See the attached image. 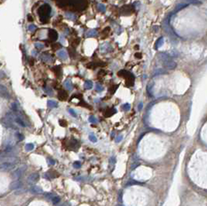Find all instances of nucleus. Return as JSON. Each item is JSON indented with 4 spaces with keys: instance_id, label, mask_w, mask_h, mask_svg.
<instances>
[{
    "instance_id": "38",
    "label": "nucleus",
    "mask_w": 207,
    "mask_h": 206,
    "mask_svg": "<svg viewBox=\"0 0 207 206\" xmlns=\"http://www.w3.org/2000/svg\"><path fill=\"white\" fill-rule=\"evenodd\" d=\"M135 57H136L137 58H141V54H140V53L135 54Z\"/></svg>"
},
{
    "instance_id": "7",
    "label": "nucleus",
    "mask_w": 207,
    "mask_h": 206,
    "mask_svg": "<svg viewBox=\"0 0 207 206\" xmlns=\"http://www.w3.org/2000/svg\"><path fill=\"white\" fill-rule=\"evenodd\" d=\"M24 170H26V166H23V167L18 168L17 170L13 172V174H12V178H16V179L19 178L21 177V175H22L23 173L24 172Z\"/></svg>"
},
{
    "instance_id": "29",
    "label": "nucleus",
    "mask_w": 207,
    "mask_h": 206,
    "mask_svg": "<svg viewBox=\"0 0 207 206\" xmlns=\"http://www.w3.org/2000/svg\"><path fill=\"white\" fill-rule=\"evenodd\" d=\"M88 138H89V140L92 143H96L97 142V139H96L95 136H94L93 134H90Z\"/></svg>"
},
{
    "instance_id": "9",
    "label": "nucleus",
    "mask_w": 207,
    "mask_h": 206,
    "mask_svg": "<svg viewBox=\"0 0 207 206\" xmlns=\"http://www.w3.org/2000/svg\"><path fill=\"white\" fill-rule=\"evenodd\" d=\"M21 187H22V182L19 180H14V181H12L9 185V188H10V189H12V190L20 188Z\"/></svg>"
},
{
    "instance_id": "28",
    "label": "nucleus",
    "mask_w": 207,
    "mask_h": 206,
    "mask_svg": "<svg viewBox=\"0 0 207 206\" xmlns=\"http://www.w3.org/2000/svg\"><path fill=\"white\" fill-rule=\"evenodd\" d=\"M11 108H12V111H14V112H17V111L19 110L18 105L16 104V103H12V104L11 105Z\"/></svg>"
},
{
    "instance_id": "19",
    "label": "nucleus",
    "mask_w": 207,
    "mask_h": 206,
    "mask_svg": "<svg viewBox=\"0 0 207 206\" xmlns=\"http://www.w3.org/2000/svg\"><path fill=\"white\" fill-rule=\"evenodd\" d=\"M65 16L67 19H71V20H75L76 19V16L72 13V12H65Z\"/></svg>"
},
{
    "instance_id": "2",
    "label": "nucleus",
    "mask_w": 207,
    "mask_h": 206,
    "mask_svg": "<svg viewBox=\"0 0 207 206\" xmlns=\"http://www.w3.org/2000/svg\"><path fill=\"white\" fill-rule=\"evenodd\" d=\"M51 13V7L48 4H44L38 9V15L41 20L45 21L48 19Z\"/></svg>"
},
{
    "instance_id": "44",
    "label": "nucleus",
    "mask_w": 207,
    "mask_h": 206,
    "mask_svg": "<svg viewBox=\"0 0 207 206\" xmlns=\"http://www.w3.org/2000/svg\"><path fill=\"white\" fill-rule=\"evenodd\" d=\"M206 191V192H207V191Z\"/></svg>"
},
{
    "instance_id": "13",
    "label": "nucleus",
    "mask_w": 207,
    "mask_h": 206,
    "mask_svg": "<svg viewBox=\"0 0 207 206\" xmlns=\"http://www.w3.org/2000/svg\"><path fill=\"white\" fill-rule=\"evenodd\" d=\"M100 50L102 52H108L111 49H112V47L110 46V44H109V43H105L103 44H102L100 46Z\"/></svg>"
},
{
    "instance_id": "18",
    "label": "nucleus",
    "mask_w": 207,
    "mask_h": 206,
    "mask_svg": "<svg viewBox=\"0 0 207 206\" xmlns=\"http://www.w3.org/2000/svg\"><path fill=\"white\" fill-rule=\"evenodd\" d=\"M97 34H98V33H97L96 29H90V30H88L86 33L85 35H86L87 37H92V36H97Z\"/></svg>"
},
{
    "instance_id": "23",
    "label": "nucleus",
    "mask_w": 207,
    "mask_h": 206,
    "mask_svg": "<svg viewBox=\"0 0 207 206\" xmlns=\"http://www.w3.org/2000/svg\"><path fill=\"white\" fill-rule=\"evenodd\" d=\"M34 148V146H33V143H27L26 146H25V149H26L27 151H30L32 150H33Z\"/></svg>"
},
{
    "instance_id": "26",
    "label": "nucleus",
    "mask_w": 207,
    "mask_h": 206,
    "mask_svg": "<svg viewBox=\"0 0 207 206\" xmlns=\"http://www.w3.org/2000/svg\"><path fill=\"white\" fill-rule=\"evenodd\" d=\"M98 9L99 11L105 12V6L103 4H98Z\"/></svg>"
},
{
    "instance_id": "41",
    "label": "nucleus",
    "mask_w": 207,
    "mask_h": 206,
    "mask_svg": "<svg viewBox=\"0 0 207 206\" xmlns=\"http://www.w3.org/2000/svg\"><path fill=\"white\" fill-rule=\"evenodd\" d=\"M121 140H122V136H119L117 137L116 140V142H120V141H121Z\"/></svg>"
},
{
    "instance_id": "25",
    "label": "nucleus",
    "mask_w": 207,
    "mask_h": 206,
    "mask_svg": "<svg viewBox=\"0 0 207 206\" xmlns=\"http://www.w3.org/2000/svg\"><path fill=\"white\" fill-rule=\"evenodd\" d=\"M95 90L97 91H102L103 90V87L102 86V85L99 83H97L95 85Z\"/></svg>"
},
{
    "instance_id": "40",
    "label": "nucleus",
    "mask_w": 207,
    "mask_h": 206,
    "mask_svg": "<svg viewBox=\"0 0 207 206\" xmlns=\"http://www.w3.org/2000/svg\"><path fill=\"white\" fill-rule=\"evenodd\" d=\"M27 17H28V20H29V21H33V17H32L31 15L29 14V15L27 16Z\"/></svg>"
},
{
    "instance_id": "34",
    "label": "nucleus",
    "mask_w": 207,
    "mask_h": 206,
    "mask_svg": "<svg viewBox=\"0 0 207 206\" xmlns=\"http://www.w3.org/2000/svg\"><path fill=\"white\" fill-rule=\"evenodd\" d=\"M68 112H70V114L72 116H74V117H76L77 116V114H76V112H75V110H73L72 108H68Z\"/></svg>"
},
{
    "instance_id": "16",
    "label": "nucleus",
    "mask_w": 207,
    "mask_h": 206,
    "mask_svg": "<svg viewBox=\"0 0 207 206\" xmlns=\"http://www.w3.org/2000/svg\"><path fill=\"white\" fill-rule=\"evenodd\" d=\"M164 44V37H160V38L158 39V40L156 41L155 43V49H158L160 48L161 46Z\"/></svg>"
},
{
    "instance_id": "17",
    "label": "nucleus",
    "mask_w": 207,
    "mask_h": 206,
    "mask_svg": "<svg viewBox=\"0 0 207 206\" xmlns=\"http://www.w3.org/2000/svg\"><path fill=\"white\" fill-rule=\"evenodd\" d=\"M65 86L68 91H71L73 89V85H72V83H71V80L70 79H67L65 81Z\"/></svg>"
},
{
    "instance_id": "8",
    "label": "nucleus",
    "mask_w": 207,
    "mask_h": 206,
    "mask_svg": "<svg viewBox=\"0 0 207 206\" xmlns=\"http://www.w3.org/2000/svg\"><path fill=\"white\" fill-rule=\"evenodd\" d=\"M38 179H39V174L37 173H33L32 174H30L27 178V181L29 184H33L36 183Z\"/></svg>"
},
{
    "instance_id": "27",
    "label": "nucleus",
    "mask_w": 207,
    "mask_h": 206,
    "mask_svg": "<svg viewBox=\"0 0 207 206\" xmlns=\"http://www.w3.org/2000/svg\"><path fill=\"white\" fill-rule=\"evenodd\" d=\"M34 46L37 49H42L44 47V45L43 44L40 43V42H37V43L34 44Z\"/></svg>"
},
{
    "instance_id": "4",
    "label": "nucleus",
    "mask_w": 207,
    "mask_h": 206,
    "mask_svg": "<svg viewBox=\"0 0 207 206\" xmlns=\"http://www.w3.org/2000/svg\"><path fill=\"white\" fill-rule=\"evenodd\" d=\"M118 75H119V76H121V77L126 78V81L130 82V85H132L131 84H130V81H134V77H133V75L131 73H130V72H128V71H126L122 70V71H119V73H118Z\"/></svg>"
},
{
    "instance_id": "10",
    "label": "nucleus",
    "mask_w": 207,
    "mask_h": 206,
    "mask_svg": "<svg viewBox=\"0 0 207 206\" xmlns=\"http://www.w3.org/2000/svg\"><path fill=\"white\" fill-rule=\"evenodd\" d=\"M48 35H49V38L53 41L57 40V38H58L57 33L56 30H54V29H50L49 33H48Z\"/></svg>"
},
{
    "instance_id": "15",
    "label": "nucleus",
    "mask_w": 207,
    "mask_h": 206,
    "mask_svg": "<svg viewBox=\"0 0 207 206\" xmlns=\"http://www.w3.org/2000/svg\"><path fill=\"white\" fill-rule=\"evenodd\" d=\"M30 191L33 194H41V193H44V191L42 190L41 188L38 187V186H33L30 188Z\"/></svg>"
},
{
    "instance_id": "12",
    "label": "nucleus",
    "mask_w": 207,
    "mask_h": 206,
    "mask_svg": "<svg viewBox=\"0 0 207 206\" xmlns=\"http://www.w3.org/2000/svg\"><path fill=\"white\" fill-rule=\"evenodd\" d=\"M57 57L61 60H66L67 58V54L65 50H60L57 52Z\"/></svg>"
},
{
    "instance_id": "14",
    "label": "nucleus",
    "mask_w": 207,
    "mask_h": 206,
    "mask_svg": "<svg viewBox=\"0 0 207 206\" xmlns=\"http://www.w3.org/2000/svg\"><path fill=\"white\" fill-rule=\"evenodd\" d=\"M41 59H42V61H43L47 62V63L52 62V61H53L52 57L50 56V54H42Z\"/></svg>"
},
{
    "instance_id": "22",
    "label": "nucleus",
    "mask_w": 207,
    "mask_h": 206,
    "mask_svg": "<svg viewBox=\"0 0 207 206\" xmlns=\"http://www.w3.org/2000/svg\"><path fill=\"white\" fill-rule=\"evenodd\" d=\"M84 86H85V88H86V89H91V88H92V86H93V83H92L91 81H86L85 82Z\"/></svg>"
},
{
    "instance_id": "37",
    "label": "nucleus",
    "mask_w": 207,
    "mask_h": 206,
    "mask_svg": "<svg viewBox=\"0 0 207 206\" xmlns=\"http://www.w3.org/2000/svg\"><path fill=\"white\" fill-rule=\"evenodd\" d=\"M44 90H45V91L47 92V93L48 94V95H51L53 93H52V90L50 89V88H44Z\"/></svg>"
},
{
    "instance_id": "5",
    "label": "nucleus",
    "mask_w": 207,
    "mask_h": 206,
    "mask_svg": "<svg viewBox=\"0 0 207 206\" xmlns=\"http://www.w3.org/2000/svg\"><path fill=\"white\" fill-rule=\"evenodd\" d=\"M14 121L17 123L19 125L22 127H26L27 126V125L26 123V120H25L22 117V116L20 115H15V118H14Z\"/></svg>"
},
{
    "instance_id": "21",
    "label": "nucleus",
    "mask_w": 207,
    "mask_h": 206,
    "mask_svg": "<svg viewBox=\"0 0 207 206\" xmlns=\"http://www.w3.org/2000/svg\"><path fill=\"white\" fill-rule=\"evenodd\" d=\"M188 6L187 3H181V4H179V5H177L176 7H175V10L176 11H179L181 9H184L185 7H186Z\"/></svg>"
},
{
    "instance_id": "42",
    "label": "nucleus",
    "mask_w": 207,
    "mask_h": 206,
    "mask_svg": "<svg viewBox=\"0 0 207 206\" xmlns=\"http://www.w3.org/2000/svg\"><path fill=\"white\" fill-rule=\"evenodd\" d=\"M49 162H50V164H54V163H55V161H53L52 159H49Z\"/></svg>"
},
{
    "instance_id": "20",
    "label": "nucleus",
    "mask_w": 207,
    "mask_h": 206,
    "mask_svg": "<svg viewBox=\"0 0 207 206\" xmlns=\"http://www.w3.org/2000/svg\"><path fill=\"white\" fill-rule=\"evenodd\" d=\"M47 106L50 108H56L57 106V102L53 100H49L47 102Z\"/></svg>"
},
{
    "instance_id": "11",
    "label": "nucleus",
    "mask_w": 207,
    "mask_h": 206,
    "mask_svg": "<svg viewBox=\"0 0 207 206\" xmlns=\"http://www.w3.org/2000/svg\"><path fill=\"white\" fill-rule=\"evenodd\" d=\"M0 94H1L2 97H4L6 99H9V92H8L7 89L3 85H0Z\"/></svg>"
},
{
    "instance_id": "24",
    "label": "nucleus",
    "mask_w": 207,
    "mask_h": 206,
    "mask_svg": "<svg viewBox=\"0 0 207 206\" xmlns=\"http://www.w3.org/2000/svg\"><path fill=\"white\" fill-rule=\"evenodd\" d=\"M187 3H191V4H194V5H198V4H200V1L198 0H185Z\"/></svg>"
},
{
    "instance_id": "39",
    "label": "nucleus",
    "mask_w": 207,
    "mask_h": 206,
    "mask_svg": "<svg viewBox=\"0 0 207 206\" xmlns=\"http://www.w3.org/2000/svg\"><path fill=\"white\" fill-rule=\"evenodd\" d=\"M142 108H143V102H141L140 104H139V106H138V109H139V110H141Z\"/></svg>"
},
{
    "instance_id": "31",
    "label": "nucleus",
    "mask_w": 207,
    "mask_h": 206,
    "mask_svg": "<svg viewBox=\"0 0 207 206\" xmlns=\"http://www.w3.org/2000/svg\"><path fill=\"white\" fill-rule=\"evenodd\" d=\"M122 108H123L124 111H129L130 109V105L129 103H126L122 106Z\"/></svg>"
},
{
    "instance_id": "1",
    "label": "nucleus",
    "mask_w": 207,
    "mask_h": 206,
    "mask_svg": "<svg viewBox=\"0 0 207 206\" xmlns=\"http://www.w3.org/2000/svg\"><path fill=\"white\" fill-rule=\"evenodd\" d=\"M159 58L161 60V61L163 62L164 66L166 68L169 69V70H172L175 69L177 66V64L173 61L170 56L168 54H159Z\"/></svg>"
},
{
    "instance_id": "35",
    "label": "nucleus",
    "mask_w": 207,
    "mask_h": 206,
    "mask_svg": "<svg viewBox=\"0 0 207 206\" xmlns=\"http://www.w3.org/2000/svg\"><path fill=\"white\" fill-rule=\"evenodd\" d=\"M16 137H17V139H18L19 140H23V136L21 133H16Z\"/></svg>"
},
{
    "instance_id": "30",
    "label": "nucleus",
    "mask_w": 207,
    "mask_h": 206,
    "mask_svg": "<svg viewBox=\"0 0 207 206\" xmlns=\"http://www.w3.org/2000/svg\"><path fill=\"white\" fill-rule=\"evenodd\" d=\"M36 29H37V27L35 26V25H33V24H30V25H29V26L28 27V29H29V30L30 31V32L35 31Z\"/></svg>"
},
{
    "instance_id": "6",
    "label": "nucleus",
    "mask_w": 207,
    "mask_h": 206,
    "mask_svg": "<svg viewBox=\"0 0 207 206\" xmlns=\"http://www.w3.org/2000/svg\"><path fill=\"white\" fill-rule=\"evenodd\" d=\"M45 196H46V197H47L49 200L53 202V204H54V205L57 204L59 201H60V197L57 195H55L52 194V193H47V194L45 195Z\"/></svg>"
},
{
    "instance_id": "32",
    "label": "nucleus",
    "mask_w": 207,
    "mask_h": 206,
    "mask_svg": "<svg viewBox=\"0 0 207 206\" xmlns=\"http://www.w3.org/2000/svg\"><path fill=\"white\" fill-rule=\"evenodd\" d=\"M164 73H166L165 71H164V70H162V69H159V70H158V71H155V75L162 74H164Z\"/></svg>"
},
{
    "instance_id": "3",
    "label": "nucleus",
    "mask_w": 207,
    "mask_h": 206,
    "mask_svg": "<svg viewBox=\"0 0 207 206\" xmlns=\"http://www.w3.org/2000/svg\"><path fill=\"white\" fill-rule=\"evenodd\" d=\"M16 167L14 163H11L9 161H2L0 164V169L2 171H10L13 170Z\"/></svg>"
},
{
    "instance_id": "36",
    "label": "nucleus",
    "mask_w": 207,
    "mask_h": 206,
    "mask_svg": "<svg viewBox=\"0 0 207 206\" xmlns=\"http://www.w3.org/2000/svg\"><path fill=\"white\" fill-rule=\"evenodd\" d=\"M73 166H74L75 168H80V167H81V163L78 162V161L75 162L74 164H73Z\"/></svg>"
},
{
    "instance_id": "33",
    "label": "nucleus",
    "mask_w": 207,
    "mask_h": 206,
    "mask_svg": "<svg viewBox=\"0 0 207 206\" xmlns=\"http://www.w3.org/2000/svg\"><path fill=\"white\" fill-rule=\"evenodd\" d=\"M88 120H89V122H90V123H97V120H96V119H95V117L92 116L89 117Z\"/></svg>"
},
{
    "instance_id": "43",
    "label": "nucleus",
    "mask_w": 207,
    "mask_h": 206,
    "mask_svg": "<svg viewBox=\"0 0 207 206\" xmlns=\"http://www.w3.org/2000/svg\"><path fill=\"white\" fill-rule=\"evenodd\" d=\"M135 48H136L137 50H138V48H139V47H138V46H135Z\"/></svg>"
}]
</instances>
